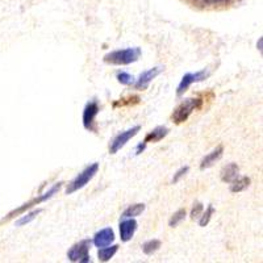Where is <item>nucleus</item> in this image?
Here are the masks:
<instances>
[{"label":"nucleus","mask_w":263,"mask_h":263,"mask_svg":"<svg viewBox=\"0 0 263 263\" xmlns=\"http://www.w3.org/2000/svg\"><path fill=\"white\" fill-rule=\"evenodd\" d=\"M137 221L133 217L123 218V221L120 222L119 229H120V238L123 242H128L133 238L136 230H137Z\"/></svg>","instance_id":"obj_10"},{"label":"nucleus","mask_w":263,"mask_h":263,"mask_svg":"<svg viewBox=\"0 0 263 263\" xmlns=\"http://www.w3.org/2000/svg\"><path fill=\"white\" fill-rule=\"evenodd\" d=\"M140 130H141V126L136 125L133 126V128L128 129V130H124L121 132V133H119V135L111 141V144H109V153H111V154H116V153H119L120 150L123 149V147L128 144L129 140H132L135 136L138 135V132Z\"/></svg>","instance_id":"obj_7"},{"label":"nucleus","mask_w":263,"mask_h":263,"mask_svg":"<svg viewBox=\"0 0 263 263\" xmlns=\"http://www.w3.org/2000/svg\"><path fill=\"white\" fill-rule=\"evenodd\" d=\"M250 183H251L250 178L239 177V175H238V177H237L236 179L233 180V182L230 183V191L234 192V194H237V192L245 191L249 185H250Z\"/></svg>","instance_id":"obj_16"},{"label":"nucleus","mask_w":263,"mask_h":263,"mask_svg":"<svg viewBox=\"0 0 263 263\" xmlns=\"http://www.w3.org/2000/svg\"><path fill=\"white\" fill-rule=\"evenodd\" d=\"M168 128L166 126H157L156 129H153L152 132H149L145 137L144 142L145 144H149V142H153V144H156V142H159V141L163 140L166 136L168 135Z\"/></svg>","instance_id":"obj_14"},{"label":"nucleus","mask_w":263,"mask_h":263,"mask_svg":"<svg viewBox=\"0 0 263 263\" xmlns=\"http://www.w3.org/2000/svg\"><path fill=\"white\" fill-rule=\"evenodd\" d=\"M116 79L119 83L124 84V86H130V84H133V82H135V78H133V77L126 71L117 72Z\"/></svg>","instance_id":"obj_22"},{"label":"nucleus","mask_w":263,"mask_h":263,"mask_svg":"<svg viewBox=\"0 0 263 263\" xmlns=\"http://www.w3.org/2000/svg\"><path fill=\"white\" fill-rule=\"evenodd\" d=\"M208 77H210V71L205 69L200 70V71H196V72H187V74L183 75V78L180 79V83L178 84L177 95L182 96L185 91L189 90L191 84L203 82L204 79H206Z\"/></svg>","instance_id":"obj_6"},{"label":"nucleus","mask_w":263,"mask_h":263,"mask_svg":"<svg viewBox=\"0 0 263 263\" xmlns=\"http://www.w3.org/2000/svg\"><path fill=\"white\" fill-rule=\"evenodd\" d=\"M90 243V239H82L78 243L72 245V248L67 251V258H69V260L81 263L91 262V257L88 254Z\"/></svg>","instance_id":"obj_5"},{"label":"nucleus","mask_w":263,"mask_h":263,"mask_svg":"<svg viewBox=\"0 0 263 263\" xmlns=\"http://www.w3.org/2000/svg\"><path fill=\"white\" fill-rule=\"evenodd\" d=\"M222 154H224V146H217L215 150L210 153V154H206L200 162V170H205V168L212 167L213 164L218 161V159L221 158Z\"/></svg>","instance_id":"obj_12"},{"label":"nucleus","mask_w":263,"mask_h":263,"mask_svg":"<svg viewBox=\"0 0 263 263\" xmlns=\"http://www.w3.org/2000/svg\"><path fill=\"white\" fill-rule=\"evenodd\" d=\"M119 250V245H108L104 248H100V250L98 251V257L100 262H108L115 257V254Z\"/></svg>","instance_id":"obj_15"},{"label":"nucleus","mask_w":263,"mask_h":263,"mask_svg":"<svg viewBox=\"0 0 263 263\" xmlns=\"http://www.w3.org/2000/svg\"><path fill=\"white\" fill-rule=\"evenodd\" d=\"M213 213H215V208H213V205H208V208L205 210V212L201 213L200 217H199V225H200L201 228L206 227V225L210 224Z\"/></svg>","instance_id":"obj_20"},{"label":"nucleus","mask_w":263,"mask_h":263,"mask_svg":"<svg viewBox=\"0 0 263 263\" xmlns=\"http://www.w3.org/2000/svg\"><path fill=\"white\" fill-rule=\"evenodd\" d=\"M194 2L200 6H218V4H228L232 0H194Z\"/></svg>","instance_id":"obj_23"},{"label":"nucleus","mask_w":263,"mask_h":263,"mask_svg":"<svg viewBox=\"0 0 263 263\" xmlns=\"http://www.w3.org/2000/svg\"><path fill=\"white\" fill-rule=\"evenodd\" d=\"M141 54H142V50L138 46H136V48L119 49V50H114L111 53L105 54L103 61L108 63V65L126 66L137 62L140 60Z\"/></svg>","instance_id":"obj_1"},{"label":"nucleus","mask_w":263,"mask_h":263,"mask_svg":"<svg viewBox=\"0 0 263 263\" xmlns=\"http://www.w3.org/2000/svg\"><path fill=\"white\" fill-rule=\"evenodd\" d=\"M145 208H146V205H145L144 203H138V204H133V205L128 206L125 211L123 212V216L121 217L123 218H128V217H137V216H140L141 213L144 212Z\"/></svg>","instance_id":"obj_17"},{"label":"nucleus","mask_w":263,"mask_h":263,"mask_svg":"<svg viewBox=\"0 0 263 263\" xmlns=\"http://www.w3.org/2000/svg\"><path fill=\"white\" fill-rule=\"evenodd\" d=\"M239 175V167L238 164L232 162V163L227 164L220 173V177L224 183H232L237 177Z\"/></svg>","instance_id":"obj_13"},{"label":"nucleus","mask_w":263,"mask_h":263,"mask_svg":"<svg viewBox=\"0 0 263 263\" xmlns=\"http://www.w3.org/2000/svg\"><path fill=\"white\" fill-rule=\"evenodd\" d=\"M99 111H100V108H99V104L96 100L87 103L83 109V115H82V123H83L84 129L90 132H96L95 119L98 116Z\"/></svg>","instance_id":"obj_8"},{"label":"nucleus","mask_w":263,"mask_h":263,"mask_svg":"<svg viewBox=\"0 0 263 263\" xmlns=\"http://www.w3.org/2000/svg\"><path fill=\"white\" fill-rule=\"evenodd\" d=\"M41 212H42L41 210H34V211H32V212L27 213L25 216H21L17 221H16V227H24V225L29 224V222H32L33 220H34V218H36Z\"/></svg>","instance_id":"obj_19"},{"label":"nucleus","mask_w":263,"mask_h":263,"mask_svg":"<svg viewBox=\"0 0 263 263\" xmlns=\"http://www.w3.org/2000/svg\"><path fill=\"white\" fill-rule=\"evenodd\" d=\"M185 215H187V212H185V210H178L177 212L174 213L173 216H171L170 221H168V225H170L171 228H175L178 227V225L180 224V222L183 221L185 218Z\"/></svg>","instance_id":"obj_21"},{"label":"nucleus","mask_w":263,"mask_h":263,"mask_svg":"<svg viewBox=\"0 0 263 263\" xmlns=\"http://www.w3.org/2000/svg\"><path fill=\"white\" fill-rule=\"evenodd\" d=\"M98 171H99L98 162L91 163L90 166H87L82 173H79L78 175H77V177H75L69 184H67V187H66V194L71 195L74 194V192L82 190L83 187H86V185L90 183V180H92V178L98 174Z\"/></svg>","instance_id":"obj_4"},{"label":"nucleus","mask_w":263,"mask_h":263,"mask_svg":"<svg viewBox=\"0 0 263 263\" xmlns=\"http://www.w3.org/2000/svg\"><path fill=\"white\" fill-rule=\"evenodd\" d=\"M115 241V232L112 228H104L99 230L98 233L93 236L92 242L96 248H104V246L111 245Z\"/></svg>","instance_id":"obj_11"},{"label":"nucleus","mask_w":263,"mask_h":263,"mask_svg":"<svg viewBox=\"0 0 263 263\" xmlns=\"http://www.w3.org/2000/svg\"><path fill=\"white\" fill-rule=\"evenodd\" d=\"M162 242L159 241V239H149V241H146V242L142 245V251H144L145 254L146 255H152L154 254L156 251L159 250V248H161Z\"/></svg>","instance_id":"obj_18"},{"label":"nucleus","mask_w":263,"mask_h":263,"mask_svg":"<svg viewBox=\"0 0 263 263\" xmlns=\"http://www.w3.org/2000/svg\"><path fill=\"white\" fill-rule=\"evenodd\" d=\"M162 71H163V67H159V66L152 67V69L144 71L140 75V78L137 79V82L135 83V88L136 90H146L147 87H149V84L152 83Z\"/></svg>","instance_id":"obj_9"},{"label":"nucleus","mask_w":263,"mask_h":263,"mask_svg":"<svg viewBox=\"0 0 263 263\" xmlns=\"http://www.w3.org/2000/svg\"><path fill=\"white\" fill-rule=\"evenodd\" d=\"M62 184H63V182L55 183V184H54L53 187H51V189H49V191H46L45 194L37 195L36 197H33L32 200H29V201H28V203H25V204H23V205H21V206H18L17 210H13L12 212H9L8 215H7V217L3 218V221H9L11 218L16 217V216L23 215V213L27 212V211L32 210L33 206L39 205V204H41V203H44V201H46V200H49V199H51V197H53L54 195L57 194V192H60V190L62 189Z\"/></svg>","instance_id":"obj_3"},{"label":"nucleus","mask_w":263,"mask_h":263,"mask_svg":"<svg viewBox=\"0 0 263 263\" xmlns=\"http://www.w3.org/2000/svg\"><path fill=\"white\" fill-rule=\"evenodd\" d=\"M258 49H259V51H260V53H262V46H263V39H262V37H260V39H259V41H258Z\"/></svg>","instance_id":"obj_27"},{"label":"nucleus","mask_w":263,"mask_h":263,"mask_svg":"<svg viewBox=\"0 0 263 263\" xmlns=\"http://www.w3.org/2000/svg\"><path fill=\"white\" fill-rule=\"evenodd\" d=\"M204 211V205L201 203H196L194 205V208L191 210V218L192 220H196V218L200 217V215Z\"/></svg>","instance_id":"obj_25"},{"label":"nucleus","mask_w":263,"mask_h":263,"mask_svg":"<svg viewBox=\"0 0 263 263\" xmlns=\"http://www.w3.org/2000/svg\"><path fill=\"white\" fill-rule=\"evenodd\" d=\"M146 146H147V144H145L144 141H142V142H140V144L137 145V147H136V156H140L141 153L145 152Z\"/></svg>","instance_id":"obj_26"},{"label":"nucleus","mask_w":263,"mask_h":263,"mask_svg":"<svg viewBox=\"0 0 263 263\" xmlns=\"http://www.w3.org/2000/svg\"><path fill=\"white\" fill-rule=\"evenodd\" d=\"M201 107H203V100H201L200 98L185 99L184 102L180 103V104L174 109L173 115H171V120H173V123H175L177 125L185 123V121L190 119V116H191L195 111L200 109Z\"/></svg>","instance_id":"obj_2"},{"label":"nucleus","mask_w":263,"mask_h":263,"mask_svg":"<svg viewBox=\"0 0 263 263\" xmlns=\"http://www.w3.org/2000/svg\"><path fill=\"white\" fill-rule=\"evenodd\" d=\"M189 170H190L189 166H184V167H180L179 170L177 171V173L174 174V178H173V180H171V183H173V184H175V183L179 182V180L182 179L183 177H184L185 174L189 173Z\"/></svg>","instance_id":"obj_24"}]
</instances>
